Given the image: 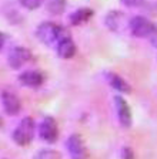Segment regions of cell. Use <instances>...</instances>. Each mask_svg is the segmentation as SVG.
<instances>
[{
	"label": "cell",
	"mask_w": 157,
	"mask_h": 159,
	"mask_svg": "<svg viewBox=\"0 0 157 159\" xmlns=\"http://www.w3.org/2000/svg\"><path fill=\"white\" fill-rule=\"evenodd\" d=\"M34 121L32 116H26L20 121V124L17 125V128L13 132V141L20 146H26L33 141L34 136Z\"/></svg>",
	"instance_id": "cell-1"
},
{
	"label": "cell",
	"mask_w": 157,
	"mask_h": 159,
	"mask_svg": "<svg viewBox=\"0 0 157 159\" xmlns=\"http://www.w3.org/2000/svg\"><path fill=\"white\" fill-rule=\"evenodd\" d=\"M61 31H63V27L57 26V24L52 23V21H44L40 26L37 27V39L40 40L43 44L50 46L54 41H59L61 39Z\"/></svg>",
	"instance_id": "cell-2"
},
{
	"label": "cell",
	"mask_w": 157,
	"mask_h": 159,
	"mask_svg": "<svg viewBox=\"0 0 157 159\" xmlns=\"http://www.w3.org/2000/svg\"><path fill=\"white\" fill-rule=\"evenodd\" d=\"M39 135L47 143L56 142L59 138V126H57L56 119L52 116H46L39 126Z\"/></svg>",
	"instance_id": "cell-3"
},
{
	"label": "cell",
	"mask_w": 157,
	"mask_h": 159,
	"mask_svg": "<svg viewBox=\"0 0 157 159\" xmlns=\"http://www.w3.org/2000/svg\"><path fill=\"white\" fill-rule=\"evenodd\" d=\"M129 27H130V31L133 33V36L136 37H150V34L153 33L154 30V24L151 23L149 19H146V17H133V19L130 20V24H129Z\"/></svg>",
	"instance_id": "cell-4"
},
{
	"label": "cell",
	"mask_w": 157,
	"mask_h": 159,
	"mask_svg": "<svg viewBox=\"0 0 157 159\" xmlns=\"http://www.w3.org/2000/svg\"><path fill=\"white\" fill-rule=\"evenodd\" d=\"M32 58H33V54H32V51L29 48H26V47H14L9 53L7 61H9V66L12 68L17 70L23 67L26 63H29Z\"/></svg>",
	"instance_id": "cell-5"
},
{
	"label": "cell",
	"mask_w": 157,
	"mask_h": 159,
	"mask_svg": "<svg viewBox=\"0 0 157 159\" xmlns=\"http://www.w3.org/2000/svg\"><path fill=\"white\" fill-rule=\"evenodd\" d=\"M67 149L70 152L71 159H87L89 158V153H87L86 145H84L83 139L80 135H71L70 138L67 139Z\"/></svg>",
	"instance_id": "cell-6"
},
{
	"label": "cell",
	"mask_w": 157,
	"mask_h": 159,
	"mask_svg": "<svg viewBox=\"0 0 157 159\" xmlns=\"http://www.w3.org/2000/svg\"><path fill=\"white\" fill-rule=\"evenodd\" d=\"M2 102H3V108L6 111V114H9V115H16V114L20 112V99L12 91H3L2 93Z\"/></svg>",
	"instance_id": "cell-7"
},
{
	"label": "cell",
	"mask_w": 157,
	"mask_h": 159,
	"mask_svg": "<svg viewBox=\"0 0 157 159\" xmlns=\"http://www.w3.org/2000/svg\"><path fill=\"white\" fill-rule=\"evenodd\" d=\"M19 81H20L22 85L29 87V88H39L42 84L44 83V74L42 71H33V70H29V71H24L19 75Z\"/></svg>",
	"instance_id": "cell-8"
},
{
	"label": "cell",
	"mask_w": 157,
	"mask_h": 159,
	"mask_svg": "<svg viewBox=\"0 0 157 159\" xmlns=\"http://www.w3.org/2000/svg\"><path fill=\"white\" fill-rule=\"evenodd\" d=\"M114 105H116V111H117V116H119V121L120 124L127 128V126L131 125V111L129 104L124 101L121 97H114Z\"/></svg>",
	"instance_id": "cell-9"
},
{
	"label": "cell",
	"mask_w": 157,
	"mask_h": 159,
	"mask_svg": "<svg viewBox=\"0 0 157 159\" xmlns=\"http://www.w3.org/2000/svg\"><path fill=\"white\" fill-rule=\"evenodd\" d=\"M74 54H76V44H74V41L69 36L61 37L59 40V44H57V56L67 60V58H71Z\"/></svg>",
	"instance_id": "cell-10"
},
{
	"label": "cell",
	"mask_w": 157,
	"mask_h": 159,
	"mask_svg": "<svg viewBox=\"0 0 157 159\" xmlns=\"http://www.w3.org/2000/svg\"><path fill=\"white\" fill-rule=\"evenodd\" d=\"M91 16H93V10L89 9V7H81V9L76 10V11L69 17V20H70V23L73 24V26H79V24L87 21Z\"/></svg>",
	"instance_id": "cell-11"
},
{
	"label": "cell",
	"mask_w": 157,
	"mask_h": 159,
	"mask_svg": "<svg viewBox=\"0 0 157 159\" xmlns=\"http://www.w3.org/2000/svg\"><path fill=\"white\" fill-rule=\"evenodd\" d=\"M124 23V14L121 11H110L106 17V24L110 30H120Z\"/></svg>",
	"instance_id": "cell-12"
},
{
	"label": "cell",
	"mask_w": 157,
	"mask_h": 159,
	"mask_svg": "<svg viewBox=\"0 0 157 159\" xmlns=\"http://www.w3.org/2000/svg\"><path fill=\"white\" fill-rule=\"evenodd\" d=\"M107 78H109V83H110V85L113 87L114 89H117V91H120V93H127V94L131 91L130 85H129V84H127L120 75L110 73L109 75H107Z\"/></svg>",
	"instance_id": "cell-13"
},
{
	"label": "cell",
	"mask_w": 157,
	"mask_h": 159,
	"mask_svg": "<svg viewBox=\"0 0 157 159\" xmlns=\"http://www.w3.org/2000/svg\"><path fill=\"white\" fill-rule=\"evenodd\" d=\"M46 9L52 14H61L66 9V0H46Z\"/></svg>",
	"instance_id": "cell-14"
},
{
	"label": "cell",
	"mask_w": 157,
	"mask_h": 159,
	"mask_svg": "<svg viewBox=\"0 0 157 159\" xmlns=\"http://www.w3.org/2000/svg\"><path fill=\"white\" fill-rule=\"evenodd\" d=\"M34 159H61V155L53 149H43L34 156Z\"/></svg>",
	"instance_id": "cell-15"
},
{
	"label": "cell",
	"mask_w": 157,
	"mask_h": 159,
	"mask_svg": "<svg viewBox=\"0 0 157 159\" xmlns=\"http://www.w3.org/2000/svg\"><path fill=\"white\" fill-rule=\"evenodd\" d=\"M20 4L27 10H36L42 6L43 0H19Z\"/></svg>",
	"instance_id": "cell-16"
},
{
	"label": "cell",
	"mask_w": 157,
	"mask_h": 159,
	"mask_svg": "<svg viewBox=\"0 0 157 159\" xmlns=\"http://www.w3.org/2000/svg\"><path fill=\"white\" fill-rule=\"evenodd\" d=\"M123 4H126L127 7H136V6H140L143 3V0H120Z\"/></svg>",
	"instance_id": "cell-17"
},
{
	"label": "cell",
	"mask_w": 157,
	"mask_h": 159,
	"mask_svg": "<svg viewBox=\"0 0 157 159\" xmlns=\"http://www.w3.org/2000/svg\"><path fill=\"white\" fill-rule=\"evenodd\" d=\"M123 159H134V152L131 151V148L123 149Z\"/></svg>",
	"instance_id": "cell-18"
},
{
	"label": "cell",
	"mask_w": 157,
	"mask_h": 159,
	"mask_svg": "<svg viewBox=\"0 0 157 159\" xmlns=\"http://www.w3.org/2000/svg\"><path fill=\"white\" fill-rule=\"evenodd\" d=\"M150 40H151V44H153L154 47H157V26L154 27L153 33L150 34Z\"/></svg>",
	"instance_id": "cell-19"
},
{
	"label": "cell",
	"mask_w": 157,
	"mask_h": 159,
	"mask_svg": "<svg viewBox=\"0 0 157 159\" xmlns=\"http://www.w3.org/2000/svg\"><path fill=\"white\" fill-rule=\"evenodd\" d=\"M3 43H4V39H3V34L0 33V50H2V47H3Z\"/></svg>",
	"instance_id": "cell-20"
}]
</instances>
